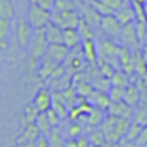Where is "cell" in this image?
Masks as SVG:
<instances>
[{"instance_id":"1","label":"cell","mask_w":147,"mask_h":147,"mask_svg":"<svg viewBox=\"0 0 147 147\" xmlns=\"http://www.w3.org/2000/svg\"><path fill=\"white\" fill-rule=\"evenodd\" d=\"M122 45H119L116 41L110 39V38H100L99 45H97V53H99V59L102 61H108L114 66L116 69H121L119 66V55H121ZM97 59V61H99Z\"/></svg>"},{"instance_id":"2","label":"cell","mask_w":147,"mask_h":147,"mask_svg":"<svg viewBox=\"0 0 147 147\" xmlns=\"http://www.w3.org/2000/svg\"><path fill=\"white\" fill-rule=\"evenodd\" d=\"M47 49H49V41H47V36H45L44 28L34 30L31 41L28 44V52H30L31 59L33 61H39L47 53Z\"/></svg>"},{"instance_id":"3","label":"cell","mask_w":147,"mask_h":147,"mask_svg":"<svg viewBox=\"0 0 147 147\" xmlns=\"http://www.w3.org/2000/svg\"><path fill=\"white\" fill-rule=\"evenodd\" d=\"M80 16L78 9H71V11H58L53 9L52 11V22L57 24L58 27H61L63 30L67 28H77L80 24Z\"/></svg>"},{"instance_id":"4","label":"cell","mask_w":147,"mask_h":147,"mask_svg":"<svg viewBox=\"0 0 147 147\" xmlns=\"http://www.w3.org/2000/svg\"><path fill=\"white\" fill-rule=\"evenodd\" d=\"M27 19L34 30L45 28V25L52 20V11H47L34 3H30L28 11H27Z\"/></svg>"},{"instance_id":"5","label":"cell","mask_w":147,"mask_h":147,"mask_svg":"<svg viewBox=\"0 0 147 147\" xmlns=\"http://www.w3.org/2000/svg\"><path fill=\"white\" fill-rule=\"evenodd\" d=\"M86 64H88V63H86L85 57H83L82 45H78V47H75V49H71V50H69V53H67V58H66L64 63H63L66 72H67L71 77L75 72L83 71Z\"/></svg>"},{"instance_id":"6","label":"cell","mask_w":147,"mask_h":147,"mask_svg":"<svg viewBox=\"0 0 147 147\" xmlns=\"http://www.w3.org/2000/svg\"><path fill=\"white\" fill-rule=\"evenodd\" d=\"M119 41L122 42V45L127 49H130L131 52H138L141 50V41H139L138 34H136V27L135 22L128 24V25L122 27L121 36H119Z\"/></svg>"},{"instance_id":"7","label":"cell","mask_w":147,"mask_h":147,"mask_svg":"<svg viewBox=\"0 0 147 147\" xmlns=\"http://www.w3.org/2000/svg\"><path fill=\"white\" fill-rule=\"evenodd\" d=\"M77 9H78L82 19L85 20L86 24H89L94 30L100 28V24H102V14L94 8L91 3H77Z\"/></svg>"},{"instance_id":"8","label":"cell","mask_w":147,"mask_h":147,"mask_svg":"<svg viewBox=\"0 0 147 147\" xmlns=\"http://www.w3.org/2000/svg\"><path fill=\"white\" fill-rule=\"evenodd\" d=\"M34 33V28L31 27V24L28 22L27 17H20L17 20V27H16V36H17V42L22 49H27L31 41V36Z\"/></svg>"},{"instance_id":"9","label":"cell","mask_w":147,"mask_h":147,"mask_svg":"<svg viewBox=\"0 0 147 147\" xmlns=\"http://www.w3.org/2000/svg\"><path fill=\"white\" fill-rule=\"evenodd\" d=\"M100 30L107 38L110 39H119L121 36V31H122V25L121 22L117 20L116 16H103L102 17V24H100Z\"/></svg>"},{"instance_id":"10","label":"cell","mask_w":147,"mask_h":147,"mask_svg":"<svg viewBox=\"0 0 147 147\" xmlns=\"http://www.w3.org/2000/svg\"><path fill=\"white\" fill-rule=\"evenodd\" d=\"M33 105L38 108V111L39 113H45V111H49L52 108V102H53V94H52V91L49 88H41L38 91L36 94H34L33 97Z\"/></svg>"},{"instance_id":"11","label":"cell","mask_w":147,"mask_h":147,"mask_svg":"<svg viewBox=\"0 0 147 147\" xmlns=\"http://www.w3.org/2000/svg\"><path fill=\"white\" fill-rule=\"evenodd\" d=\"M41 135H42V133H41L39 127L36 125V122L28 124V125H25V127H22V131H20L16 144L22 146V144H25V142H36Z\"/></svg>"},{"instance_id":"12","label":"cell","mask_w":147,"mask_h":147,"mask_svg":"<svg viewBox=\"0 0 147 147\" xmlns=\"http://www.w3.org/2000/svg\"><path fill=\"white\" fill-rule=\"evenodd\" d=\"M107 114L114 117H125V119H133V108L130 105L122 102H111L107 110Z\"/></svg>"},{"instance_id":"13","label":"cell","mask_w":147,"mask_h":147,"mask_svg":"<svg viewBox=\"0 0 147 147\" xmlns=\"http://www.w3.org/2000/svg\"><path fill=\"white\" fill-rule=\"evenodd\" d=\"M105 116H107V111L105 110H100L97 107H92L91 111L86 114L85 121H86V127H85V131H89L92 128H99L100 124L103 122Z\"/></svg>"},{"instance_id":"14","label":"cell","mask_w":147,"mask_h":147,"mask_svg":"<svg viewBox=\"0 0 147 147\" xmlns=\"http://www.w3.org/2000/svg\"><path fill=\"white\" fill-rule=\"evenodd\" d=\"M82 52L85 57L86 63L89 66H97V59H99V53H97V44L94 39H83L82 41Z\"/></svg>"},{"instance_id":"15","label":"cell","mask_w":147,"mask_h":147,"mask_svg":"<svg viewBox=\"0 0 147 147\" xmlns=\"http://www.w3.org/2000/svg\"><path fill=\"white\" fill-rule=\"evenodd\" d=\"M58 66H61V64H58V63L55 61V59H52L49 55H44V57L39 59V66H38L39 78L41 80H47L49 77L52 75V72H53Z\"/></svg>"},{"instance_id":"16","label":"cell","mask_w":147,"mask_h":147,"mask_svg":"<svg viewBox=\"0 0 147 147\" xmlns=\"http://www.w3.org/2000/svg\"><path fill=\"white\" fill-rule=\"evenodd\" d=\"M88 100L92 107H97V108L105 110V111L108 110V107H110V103H111L110 94L105 92V91H99V89H94V92L88 97Z\"/></svg>"},{"instance_id":"17","label":"cell","mask_w":147,"mask_h":147,"mask_svg":"<svg viewBox=\"0 0 147 147\" xmlns=\"http://www.w3.org/2000/svg\"><path fill=\"white\" fill-rule=\"evenodd\" d=\"M114 16L117 17V20L121 22L122 27L128 25V24H131V22H135V9H133L131 3L130 2L124 3V5H122L121 8L114 13Z\"/></svg>"},{"instance_id":"18","label":"cell","mask_w":147,"mask_h":147,"mask_svg":"<svg viewBox=\"0 0 147 147\" xmlns=\"http://www.w3.org/2000/svg\"><path fill=\"white\" fill-rule=\"evenodd\" d=\"M71 49H67L64 44H49V49H47V53L52 59L58 63V64H63L64 59L67 58V53Z\"/></svg>"},{"instance_id":"19","label":"cell","mask_w":147,"mask_h":147,"mask_svg":"<svg viewBox=\"0 0 147 147\" xmlns=\"http://www.w3.org/2000/svg\"><path fill=\"white\" fill-rule=\"evenodd\" d=\"M45 36H47V41L49 44H63V34H64V30L61 27H58L57 24L50 22L45 25Z\"/></svg>"},{"instance_id":"20","label":"cell","mask_w":147,"mask_h":147,"mask_svg":"<svg viewBox=\"0 0 147 147\" xmlns=\"http://www.w3.org/2000/svg\"><path fill=\"white\" fill-rule=\"evenodd\" d=\"M82 36L78 34L77 28H67L64 30V34H63V44L67 49H75L78 45H82Z\"/></svg>"},{"instance_id":"21","label":"cell","mask_w":147,"mask_h":147,"mask_svg":"<svg viewBox=\"0 0 147 147\" xmlns=\"http://www.w3.org/2000/svg\"><path fill=\"white\" fill-rule=\"evenodd\" d=\"M124 102L127 105H130L131 108H135L136 105L141 102V96H139V91L136 88L135 83H130V85L125 88V92H124Z\"/></svg>"},{"instance_id":"22","label":"cell","mask_w":147,"mask_h":147,"mask_svg":"<svg viewBox=\"0 0 147 147\" xmlns=\"http://www.w3.org/2000/svg\"><path fill=\"white\" fill-rule=\"evenodd\" d=\"M38 114H39V111H38V108L33 105V102H28L24 107V114H22V127H25V125L28 124H33V122H36V117Z\"/></svg>"},{"instance_id":"23","label":"cell","mask_w":147,"mask_h":147,"mask_svg":"<svg viewBox=\"0 0 147 147\" xmlns=\"http://www.w3.org/2000/svg\"><path fill=\"white\" fill-rule=\"evenodd\" d=\"M133 122H138L139 125H147V102H139L133 108Z\"/></svg>"},{"instance_id":"24","label":"cell","mask_w":147,"mask_h":147,"mask_svg":"<svg viewBox=\"0 0 147 147\" xmlns=\"http://www.w3.org/2000/svg\"><path fill=\"white\" fill-rule=\"evenodd\" d=\"M16 14V5L11 0H0V17L13 20Z\"/></svg>"},{"instance_id":"25","label":"cell","mask_w":147,"mask_h":147,"mask_svg":"<svg viewBox=\"0 0 147 147\" xmlns=\"http://www.w3.org/2000/svg\"><path fill=\"white\" fill-rule=\"evenodd\" d=\"M47 138H49L50 147H64V144H66V138L63 136V131L59 130V127L52 128L50 133L47 135Z\"/></svg>"},{"instance_id":"26","label":"cell","mask_w":147,"mask_h":147,"mask_svg":"<svg viewBox=\"0 0 147 147\" xmlns=\"http://www.w3.org/2000/svg\"><path fill=\"white\" fill-rule=\"evenodd\" d=\"M11 31V20L0 17V49L8 47V36Z\"/></svg>"},{"instance_id":"27","label":"cell","mask_w":147,"mask_h":147,"mask_svg":"<svg viewBox=\"0 0 147 147\" xmlns=\"http://www.w3.org/2000/svg\"><path fill=\"white\" fill-rule=\"evenodd\" d=\"M131 83V78L127 75L122 69H116V72L111 77V86H121V88H127Z\"/></svg>"},{"instance_id":"28","label":"cell","mask_w":147,"mask_h":147,"mask_svg":"<svg viewBox=\"0 0 147 147\" xmlns=\"http://www.w3.org/2000/svg\"><path fill=\"white\" fill-rule=\"evenodd\" d=\"M52 110L58 114V117L61 119V121H66V119L69 117V107L55 96H53V102H52Z\"/></svg>"},{"instance_id":"29","label":"cell","mask_w":147,"mask_h":147,"mask_svg":"<svg viewBox=\"0 0 147 147\" xmlns=\"http://www.w3.org/2000/svg\"><path fill=\"white\" fill-rule=\"evenodd\" d=\"M133 61H135V75L142 77L147 72V63L144 57L141 55V52H133Z\"/></svg>"},{"instance_id":"30","label":"cell","mask_w":147,"mask_h":147,"mask_svg":"<svg viewBox=\"0 0 147 147\" xmlns=\"http://www.w3.org/2000/svg\"><path fill=\"white\" fill-rule=\"evenodd\" d=\"M86 135H88V138H89V142L94 146L103 147V144L107 142V136H105V133L100 130V128H92V130L86 131Z\"/></svg>"},{"instance_id":"31","label":"cell","mask_w":147,"mask_h":147,"mask_svg":"<svg viewBox=\"0 0 147 147\" xmlns=\"http://www.w3.org/2000/svg\"><path fill=\"white\" fill-rule=\"evenodd\" d=\"M131 125V119H125V117H117L116 119V127H114V131L119 138H125L128 128Z\"/></svg>"},{"instance_id":"32","label":"cell","mask_w":147,"mask_h":147,"mask_svg":"<svg viewBox=\"0 0 147 147\" xmlns=\"http://www.w3.org/2000/svg\"><path fill=\"white\" fill-rule=\"evenodd\" d=\"M91 83H92L94 89L105 91V92H108L110 88H111V80L107 78V77H103V75H100V74L97 77H94V78L91 80Z\"/></svg>"},{"instance_id":"33","label":"cell","mask_w":147,"mask_h":147,"mask_svg":"<svg viewBox=\"0 0 147 147\" xmlns=\"http://www.w3.org/2000/svg\"><path fill=\"white\" fill-rule=\"evenodd\" d=\"M75 89H77L78 97H86V99H88L91 94L94 92V86H92V83H91L89 80H83V82L77 83Z\"/></svg>"},{"instance_id":"34","label":"cell","mask_w":147,"mask_h":147,"mask_svg":"<svg viewBox=\"0 0 147 147\" xmlns=\"http://www.w3.org/2000/svg\"><path fill=\"white\" fill-rule=\"evenodd\" d=\"M36 125L39 127V130L42 135H49L50 133V130L53 127H52V124H50V121H49V116H47V113H39L38 114V117H36Z\"/></svg>"},{"instance_id":"35","label":"cell","mask_w":147,"mask_h":147,"mask_svg":"<svg viewBox=\"0 0 147 147\" xmlns=\"http://www.w3.org/2000/svg\"><path fill=\"white\" fill-rule=\"evenodd\" d=\"M77 31H78V34L82 36V39H94V28L89 25V24H86L83 19H80Z\"/></svg>"},{"instance_id":"36","label":"cell","mask_w":147,"mask_h":147,"mask_svg":"<svg viewBox=\"0 0 147 147\" xmlns=\"http://www.w3.org/2000/svg\"><path fill=\"white\" fill-rule=\"evenodd\" d=\"M97 67H99L100 75L107 77V78H110V80H111V77H113V74L116 72V67H114L111 63L102 61V59H99V61H97Z\"/></svg>"},{"instance_id":"37","label":"cell","mask_w":147,"mask_h":147,"mask_svg":"<svg viewBox=\"0 0 147 147\" xmlns=\"http://www.w3.org/2000/svg\"><path fill=\"white\" fill-rule=\"evenodd\" d=\"M116 119L117 117H114V116H110V114H107L103 119V122L100 124V130H102L105 133V136L107 135H110V133H113L114 131V127H116Z\"/></svg>"},{"instance_id":"38","label":"cell","mask_w":147,"mask_h":147,"mask_svg":"<svg viewBox=\"0 0 147 147\" xmlns=\"http://www.w3.org/2000/svg\"><path fill=\"white\" fill-rule=\"evenodd\" d=\"M85 133V127L82 122H71L67 125V138H74L77 139L78 136H82Z\"/></svg>"},{"instance_id":"39","label":"cell","mask_w":147,"mask_h":147,"mask_svg":"<svg viewBox=\"0 0 147 147\" xmlns=\"http://www.w3.org/2000/svg\"><path fill=\"white\" fill-rule=\"evenodd\" d=\"M91 5H92L102 16H113L114 13H116L113 8H110L107 3H103L102 0H92V2H91Z\"/></svg>"},{"instance_id":"40","label":"cell","mask_w":147,"mask_h":147,"mask_svg":"<svg viewBox=\"0 0 147 147\" xmlns=\"http://www.w3.org/2000/svg\"><path fill=\"white\" fill-rule=\"evenodd\" d=\"M141 130H142V125H139L138 122L131 121V125H130V128H128L127 135H125V139H127V141H131V142H136V139H138Z\"/></svg>"},{"instance_id":"41","label":"cell","mask_w":147,"mask_h":147,"mask_svg":"<svg viewBox=\"0 0 147 147\" xmlns=\"http://www.w3.org/2000/svg\"><path fill=\"white\" fill-rule=\"evenodd\" d=\"M58 11H71L77 9V2L75 0H55V8Z\"/></svg>"},{"instance_id":"42","label":"cell","mask_w":147,"mask_h":147,"mask_svg":"<svg viewBox=\"0 0 147 147\" xmlns=\"http://www.w3.org/2000/svg\"><path fill=\"white\" fill-rule=\"evenodd\" d=\"M124 92H125V88H121V86H111L110 91H108L111 102H122L124 100Z\"/></svg>"},{"instance_id":"43","label":"cell","mask_w":147,"mask_h":147,"mask_svg":"<svg viewBox=\"0 0 147 147\" xmlns=\"http://www.w3.org/2000/svg\"><path fill=\"white\" fill-rule=\"evenodd\" d=\"M30 3H34V5L41 6L47 11H53L55 8V0H30Z\"/></svg>"},{"instance_id":"44","label":"cell","mask_w":147,"mask_h":147,"mask_svg":"<svg viewBox=\"0 0 147 147\" xmlns=\"http://www.w3.org/2000/svg\"><path fill=\"white\" fill-rule=\"evenodd\" d=\"M47 113V116H49V121H50V124H52V127H59V122H61V119L58 117V114L55 113L53 110H49V111H45Z\"/></svg>"},{"instance_id":"45","label":"cell","mask_w":147,"mask_h":147,"mask_svg":"<svg viewBox=\"0 0 147 147\" xmlns=\"http://www.w3.org/2000/svg\"><path fill=\"white\" fill-rule=\"evenodd\" d=\"M103 3H107L108 6H110V8H113L114 11H117L119 8H121L122 5H124V3H127L128 0H102Z\"/></svg>"},{"instance_id":"46","label":"cell","mask_w":147,"mask_h":147,"mask_svg":"<svg viewBox=\"0 0 147 147\" xmlns=\"http://www.w3.org/2000/svg\"><path fill=\"white\" fill-rule=\"evenodd\" d=\"M146 142H147V125L142 127V130H141V133H139L138 139H136V146L141 147V146H144Z\"/></svg>"},{"instance_id":"47","label":"cell","mask_w":147,"mask_h":147,"mask_svg":"<svg viewBox=\"0 0 147 147\" xmlns=\"http://www.w3.org/2000/svg\"><path fill=\"white\" fill-rule=\"evenodd\" d=\"M77 147H91V142H89V138L86 133H83L82 136L77 138Z\"/></svg>"},{"instance_id":"48","label":"cell","mask_w":147,"mask_h":147,"mask_svg":"<svg viewBox=\"0 0 147 147\" xmlns=\"http://www.w3.org/2000/svg\"><path fill=\"white\" fill-rule=\"evenodd\" d=\"M36 147H50V144H49V138H47V135H41L39 138H38Z\"/></svg>"},{"instance_id":"49","label":"cell","mask_w":147,"mask_h":147,"mask_svg":"<svg viewBox=\"0 0 147 147\" xmlns=\"http://www.w3.org/2000/svg\"><path fill=\"white\" fill-rule=\"evenodd\" d=\"M117 147H138L136 146V142H131V141H127L125 138H122L121 141H119Z\"/></svg>"},{"instance_id":"50","label":"cell","mask_w":147,"mask_h":147,"mask_svg":"<svg viewBox=\"0 0 147 147\" xmlns=\"http://www.w3.org/2000/svg\"><path fill=\"white\" fill-rule=\"evenodd\" d=\"M64 147H77V139H74V138H66Z\"/></svg>"},{"instance_id":"51","label":"cell","mask_w":147,"mask_h":147,"mask_svg":"<svg viewBox=\"0 0 147 147\" xmlns=\"http://www.w3.org/2000/svg\"><path fill=\"white\" fill-rule=\"evenodd\" d=\"M139 52H141V55H142V57H144L146 63H147V41H146V42L141 45V50H139Z\"/></svg>"},{"instance_id":"52","label":"cell","mask_w":147,"mask_h":147,"mask_svg":"<svg viewBox=\"0 0 147 147\" xmlns=\"http://www.w3.org/2000/svg\"><path fill=\"white\" fill-rule=\"evenodd\" d=\"M20 147H36V142H25V144H22Z\"/></svg>"},{"instance_id":"53","label":"cell","mask_w":147,"mask_h":147,"mask_svg":"<svg viewBox=\"0 0 147 147\" xmlns=\"http://www.w3.org/2000/svg\"><path fill=\"white\" fill-rule=\"evenodd\" d=\"M103 147H117V144H114V142H110V141H107L103 144Z\"/></svg>"},{"instance_id":"54","label":"cell","mask_w":147,"mask_h":147,"mask_svg":"<svg viewBox=\"0 0 147 147\" xmlns=\"http://www.w3.org/2000/svg\"><path fill=\"white\" fill-rule=\"evenodd\" d=\"M130 2H135V3H138V5H142V6H144L147 0H130Z\"/></svg>"},{"instance_id":"55","label":"cell","mask_w":147,"mask_h":147,"mask_svg":"<svg viewBox=\"0 0 147 147\" xmlns=\"http://www.w3.org/2000/svg\"><path fill=\"white\" fill-rule=\"evenodd\" d=\"M141 78H142V82H144V85H146V88H147V72L141 77Z\"/></svg>"},{"instance_id":"56","label":"cell","mask_w":147,"mask_h":147,"mask_svg":"<svg viewBox=\"0 0 147 147\" xmlns=\"http://www.w3.org/2000/svg\"><path fill=\"white\" fill-rule=\"evenodd\" d=\"M77 3H91L92 0H75Z\"/></svg>"},{"instance_id":"57","label":"cell","mask_w":147,"mask_h":147,"mask_svg":"<svg viewBox=\"0 0 147 147\" xmlns=\"http://www.w3.org/2000/svg\"><path fill=\"white\" fill-rule=\"evenodd\" d=\"M144 14H146V19H147V2H146V5H144Z\"/></svg>"},{"instance_id":"58","label":"cell","mask_w":147,"mask_h":147,"mask_svg":"<svg viewBox=\"0 0 147 147\" xmlns=\"http://www.w3.org/2000/svg\"><path fill=\"white\" fill-rule=\"evenodd\" d=\"M11 2H13V3H14V5H16V3H17V0H11Z\"/></svg>"},{"instance_id":"59","label":"cell","mask_w":147,"mask_h":147,"mask_svg":"<svg viewBox=\"0 0 147 147\" xmlns=\"http://www.w3.org/2000/svg\"><path fill=\"white\" fill-rule=\"evenodd\" d=\"M91 147H100V146H94V144H91Z\"/></svg>"},{"instance_id":"60","label":"cell","mask_w":147,"mask_h":147,"mask_svg":"<svg viewBox=\"0 0 147 147\" xmlns=\"http://www.w3.org/2000/svg\"><path fill=\"white\" fill-rule=\"evenodd\" d=\"M141 147H147V142H146V144H144V146H141Z\"/></svg>"},{"instance_id":"61","label":"cell","mask_w":147,"mask_h":147,"mask_svg":"<svg viewBox=\"0 0 147 147\" xmlns=\"http://www.w3.org/2000/svg\"><path fill=\"white\" fill-rule=\"evenodd\" d=\"M16 147H20V146H19V144H16Z\"/></svg>"}]
</instances>
